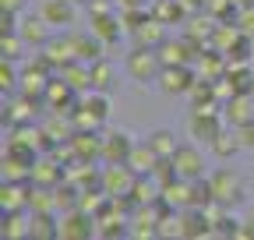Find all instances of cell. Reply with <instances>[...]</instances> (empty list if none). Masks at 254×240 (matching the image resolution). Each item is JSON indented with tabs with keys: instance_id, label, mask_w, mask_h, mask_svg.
I'll list each match as a JSON object with an SVG mask.
<instances>
[{
	"instance_id": "6da1fadb",
	"label": "cell",
	"mask_w": 254,
	"mask_h": 240,
	"mask_svg": "<svg viewBox=\"0 0 254 240\" xmlns=\"http://www.w3.org/2000/svg\"><path fill=\"white\" fill-rule=\"evenodd\" d=\"M208 191H212V201L222 205V208H237L244 198H247V187H244V177L230 166L222 170H212L208 173Z\"/></svg>"
},
{
	"instance_id": "7a4b0ae2",
	"label": "cell",
	"mask_w": 254,
	"mask_h": 240,
	"mask_svg": "<svg viewBox=\"0 0 254 240\" xmlns=\"http://www.w3.org/2000/svg\"><path fill=\"white\" fill-rule=\"evenodd\" d=\"M124 67L138 85H152V81H159V74H163V57H159V50H152V46H134L124 57Z\"/></svg>"
},
{
	"instance_id": "3957f363",
	"label": "cell",
	"mask_w": 254,
	"mask_h": 240,
	"mask_svg": "<svg viewBox=\"0 0 254 240\" xmlns=\"http://www.w3.org/2000/svg\"><path fill=\"white\" fill-rule=\"evenodd\" d=\"M99 237V219L85 208H71L60 212V240H92Z\"/></svg>"
},
{
	"instance_id": "277c9868",
	"label": "cell",
	"mask_w": 254,
	"mask_h": 240,
	"mask_svg": "<svg viewBox=\"0 0 254 240\" xmlns=\"http://www.w3.org/2000/svg\"><path fill=\"white\" fill-rule=\"evenodd\" d=\"M173 166H177V177H184V180H201V177L212 173L205 152L190 141H180V148L173 152Z\"/></svg>"
},
{
	"instance_id": "5b68a950",
	"label": "cell",
	"mask_w": 254,
	"mask_h": 240,
	"mask_svg": "<svg viewBox=\"0 0 254 240\" xmlns=\"http://www.w3.org/2000/svg\"><path fill=\"white\" fill-rule=\"evenodd\" d=\"M219 131H222V117H219L212 106H198L194 113L187 117V134H190V141H205V145H212Z\"/></svg>"
},
{
	"instance_id": "8992f818",
	"label": "cell",
	"mask_w": 254,
	"mask_h": 240,
	"mask_svg": "<svg viewBox=\"0 0 254 240\" xmlns=\"http://www.w3.org/2000/svg\"><path fill=\"white\" fill-rule=\"evenodd\" d=\"M194 85H198V78L187 64H166L163 74H159V88H163L166 96H190Z\"/></svg>"
},
{
	"instance_id": "52a82bcc",
	"label": "cell",
	"mask_w": 254,
	"mask_h": 240,
	"mask_svg": "<svg viewBox=\"0 0 254 240\" xmlns=\"http://www.w3.org/2000/svg\"><path fill=\"white\" fill-rule=\"evenodd\" d=\"M134 180H138V173L127 163H106V170H103V191L106 194H131Z\"/></svg>"
},
{
	"instance_id": "ba28073f",
	"label": "cell",
	"mask_w": 254,
	"mask_h": 240,
	"mask_svg": "<svg viewBox=\"0 0 254 240\" xmlns=\"http://www.w3.org/2000/svg\"><path fill=\"white\" fill-rule=\"evenodd\" d=\"M67 148H71L74 163L78 159L81 163H95V159H103V134H95V131H74L71 141H67Z\"/></svg>"
},
{
	"instance_id": "9c48e42d",
	"label": "cell",
	"mask_w": 254,
	"mask_h": 240,
	"mask_svg": "<svg viewBox=\"0 0 254 240\" xmlns=\"http://www.w3.org/2000/svg\"><path fill=\"white\" fill-rule=\"evenodd\" d=\"M131 148H134L131 134H124L117 127L103 131V163H127L131 159Z\"/></svg>"
},
{
	"instance_id": "30bf717a",
	"label": "cell",
	"mask_w": 254,
	"mask_h": 240,
	"mask_svg": "<svg viewBox=\"0 0 254 240\" xmlns=\"http://www.w3.org/2000/svg\"><path fill=\"white\" fill-rule=\"evenodd\" d=\"M18 36H21V43L25 46H36V50H43L46 43H50V21L36 11V14H25L21 18V25H18Z\"/></svg>"
},
{
	"instance_id": "8fae6325",
	"label": "cell",
	"mask_w": 254,
	"mask_h": 240,
	"mask_svg": "<svg viewBox=\"0 0 254 240\" xmlns=\"http://www.w3.org/2000/svg\"><path fill=\"white\" fill-rule=\"evenodd\" d=\"M43 57H46V64H53V67H67L71 60H78L71 32L67 36H50V43L43 46Z\"/></svg>"
},
{
	"instance_id": "7c38bea8",
	"label": "cell",
	"mask_w": 254,
	"mask_h": 240,
	"mask_svg": "<svg viewBox=\"0 0 254 240\" xmlns=\"http://www.w3.org/2000/svg\"><path fill=\"white\" fill-rule=\"evenodd\" d=\"M50 28H67L74 21V0H39V7H36Z\"/></svg>"
},
{
	"instance_id": "4fadbf2b",
	"label": "cell",
	"mask_w": 254,
	"mask_h": 240,
	"mask_svg": "<svg viewBox=\"0 0 254 240\" xmlns=\"http://www.w3.org/2000/svg\"><path fill=\"white\" fill-rule=\"evenodd\" d=\"M92 32L99 36L106 46H117L127 28H124V18H117L113 11H103V14H92Z\"/></svg>"
},
{
	"instance_id": "5bb4252c",
	"label": "cell",
	"mask_w": 254,
	"mask_h": 240,
	"mask_svg": "<svg viewBox=\"0 0 254 240\" xmlns=\"http://www.w3.org/2000/svg\"><path fill=\"white\" fill-rule=\"evenodd\" d=\"M163 163V156L155 152V148L148 145V138L145 141H134V148H131V159H127V166H131L138 177H145V173H155V166Z\"/></svg>"
},
{
	"instance_id": "9a60e30c",
	"label": "cell",
	"mask_w": 254,
	"mask_h": 240,
	"mask_svg": "<svg viewBox=\"0 0 254 240\" xmlns=\"http://www.w3.org/2000/svg\"><path fill=\"white\" fill-rule=\"evenodd\" d=\"M28 191H32V180H4L0 187V208L4 212H14V208H28Z\"/></svg>"
},
{
	"instance_id": "2e32d148",
	"label": "cell",
	"mask_w": 254,
	"mask_h": 240,
	"mask_svg": "<svg viewBox=\"0 0 254 240\" xmlns=\"http://www.w3.org/2000/svg\"><path fill=\"white\" fill-rule=\"evenodd\" d=\"M67 177V170H60V163L57 159H50V156H39L36 159V166H32V184H43V187H57L60 180Z\"/></svg>"
},
{
	"instance_id": "e0dca14e",
	"label": "cell",
	"mask_w": 254,
	"mask_h": 240,
	"mask_svg": "<svg viewBox=\"0 0 254 240\" xmlns=\"http://www.w3.org/2000/svg\"><path fill=\"white\" fill-rule=\"evenodd\" d=\"M184 216V237H212V216L208 208H180Z\"/></svg>"
},
{
	"instance_id": "ac0fdd59",
	"label": "cell",
	"mask_w": 254,
	"mask_h": 240,
	"mask_svg": "<svg viewBox=\"0 0 254 240\" xmlns=\"http://www.w3.org/2000/svg\"><path fill=\"white\" fill-rule=\"evenodd\" d=\"M32 230V212L28 208H14V212H4V226H0V237L4 240H21Z\"/></svg>"
},
{
	"instance_id": "d6986e66",
	"label": "cell",
	"mask_w": 254,
	"mask_h": 240,
	"mask_svg": "<svg viewBox=\"0 0 254 240\" xmlns=\"http://www.w3.org/2000/svg\"><path fill=\"white\" fill-rule=\"evenodd\" d=\"M71 39H74V53H78V60H85V64L99 60L103 50H106V43L95 36V32H71Z\"/></svg>"
},
{
	"instance_id": "ffe728a7",
	"label": "cell",
	"mask_w": 254,
	"mask_h": 240,
	"mask_svg": "<svg viewBox=\"0 0 254 240\" xmlns=\"http://www.w3.org/2000/svg\"><path fill=\"white\" fill-rule=\"evenodd\" d=\"M32 240H53L60 237V212H32Z\"/></svg>"
},
{
	"instance_id": "44dd1931",
	"label": "cell",
	"mask_w": 254,
	"mask_h": 240,
	"mask_svg": "<svg viewBox=\"0 0 254 240\" xmlns=\"http://www.w3.org/2000/svg\"><path fill=\"white\" fill-rule=\"evenodd\" d=\"M194 53V46H190V39H163V46H159V57H163V67L166 64H187V60H194L190 57Z\"/></svg>"
},
{
	"instance_id": "7402d4cb",
	"label": "cell",
	"mask_w": 254,
	"mask_h": 240,
	"mask_svg": "<svg viewBox=\"0 0 254 240\" xmlns=\"http://www.w3.org/2000/svg\"><path fill=\"white\" fill-rule=\"evenodd\" d=\"M208 148L215 152V159H233L237 152H244V141H240L237 127H222V131L215 134V141H212Z\"/></svg>"
},
{
	"instance_id": "603a6c76",
	"label": "cell",
	"mask_w": 254,
	"mask_h": 240,
	"mask_svg": "<svg viewBox=\"0 0 254 240\" xmlns=\"http://www.w3.org/2000/svg\"><path fill=\"white\" fill-rule=\"evenodd\" d=\"M226 117H230V124L233 127H240V124H247V120L254 117V96H233L230 103H226Z\"/></svg>"
},
{
	"instance_id": "cb8c5ba5",
	"label": "cell",
	"mask_w": 254,
	"mask_h": 240,
	"mask_svg": "<svg viewBox=\"0 0 254 240\" xmlns=\"http://www.w3.org/2000/svg\"><path fill=\"white\" fill-rule=\"evenodd\" d=\"M131 39H134V46H152V50H159L166 36H163V25L148 18L141 28H134V32H131Z\"/></svg>"
},
{
	"instance_id": "d4e9b609",
	"label": "cell",
	"mask_w": 254,
	"mask_h": 240,
	"mask_svg": "<svg viewBox=\"0 0 254 240\" xmlns=\"http://www.w3.org/2000/svg\"><path fill=\"white\" fill-rule=\"evenodd\" d=\"M148 145H152L163 159H173V152L180 148L177 134H173V131H166V127H163V131H152V134H148Z\"/></svg>"
},
{
	"instance_id": "484cf974",
	"label": "cell",
	"mask_w": 254,
	"mask_h": 240,
	"mask_svg": "<svg viewBox=\"0 0 254 240\" xmlns=\"http://www.w3.org/2000/svg\"><path fill=\"white\" fill-rule=\"evenodd\" d=\"M78 106H81V110H88L95 120H106V117H110V99H106V96L99 99V88H88L85 99H81Z\"/></svg>"
},
{
	"instance_id": "4316f807",
	"label": "cell",
	"mask_w": 254,
	"mask_h": 240,
	"mask_svg": "<svg viewBox=\"0 0 254 240\" xmlns=\"http://www.w3.org/2000/svg\"><path fill=\"white\" fill-rule=\"evenodd\" d=\"M113 67L106 64V60H92V88H99V92H106V88H113Z\"/></svg>"
},
{
	"instance_id": "83f0119b",
	"label": "cell",
	"mask_w": 254,
	"mask_h": 240,
	"mask_svg": "<svg viewBox=\"0 0 254 240\" xmlns=\"http://www.w3.org/2000/svg\"><path fill=\"white\" fill-rule=\"evenodd\" d=\"M14 85H21V74L14 78V60H4V92L7 96L14 92Z\"/></svg>"
},
{
	"instance_id": "f1b7e54d",
	"label": "cell",
	"mask_w": 254,
	"mask_h": 240,
	"mask_svg": "<svg viewBox=\"0 0 254 240\" xmlns=\"http://www.w3.org/2000/svg\"><path fill=\"white\" fill-rule=\"evenodd\" d=\"M237 134H240L244 148H254V117L247 120V124H240V127H237Z\"/></svg>"
},
{
	"instance_id": "f546056e",
	"label": "cell",
	"mask_w": 254,
	"mask_h": 240,
	"mask_svg": "<svg viewBox=\"0 0 254 240\" xmlns=\"http://www.w3.org/2000/svg\"><path fill=\"white\" fill-rule=\"evenodd\" d=\"M240 240H254V216L244 219V226H240Z\"/></svg>"
},
{
	"instance_id": "4dcf8cb0",
	"label": "cell",
	"mask_w": 254,
	"mask_h": 240,
	"mask_svg": "<svg viewBox=\"0 0 254 240\" xmlns=\"http://www.w3.org/2000/svg\"><path fill=\"white\" fill-rule=\"evenodd\" d=\"M74 4H85V0H74Z\"/></svg>"
},
{
	"instance_id": "1f68e13d",
	"label": "cell",
	"mask_w": 254,
	"mask_h": 240,
	"mask_svg": "<svg viewBox=\"0 0 254 240\" xmlns=\"http://www.w3.org/2000/svg\"><path fill=\"white\" fill-rule=\"evenodd\" d=\"M36 4H39V0H36Z\"/></svg>"
}]
</instances>
